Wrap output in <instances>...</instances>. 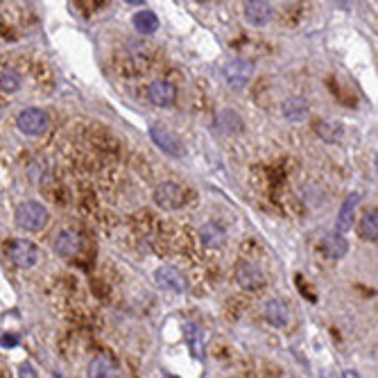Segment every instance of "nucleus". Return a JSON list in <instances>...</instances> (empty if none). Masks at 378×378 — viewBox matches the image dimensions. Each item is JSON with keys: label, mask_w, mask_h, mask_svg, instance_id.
Segmentation results:
<instances>
[{"label": "nucleus", "mask_w": 378, "mask_h": 378, "mask_svg": "<svg viewBox=\"0 0 378 378\" xmlns=\"http://www.w3.org/2000/svg\"><path fill=\"white\" fill-rule=\"evenodd\" d=\"M14 220H16V224L23 229V231L37 234V231H41L45 224H48L50 215H48V209H45V206L39 204V202H23V204L16 206Z\"/></svg>", "instance_id": "obj_1"}, {"label": "nucleus", "mask_w": 378, "mask_h": 378, "mask_svg": "<svg viewBox=\"0 0 378 378\" xmlns=\"http://www.w3.org/2000/svg\"><path fill=\"white\" fill-rule=\"evenodd\" d=\"M254 71H256V66L251 59H231L224 66V82L229 88L240 91L251 82Z\"/></svg>", "instance_id": "obj_2"}, {"label": "nucleus", "mask_w": 378, "mask_h": 378, "mask_svg": "<svg viewBox=\"0 0 378 378\" xmlns=\"http://www.w3.org/2000/svg\"><path fill=\"white\" fill-rule=\"evenodd\" d=\"M154 202L159 209L164 211H175L181 209L186 202V193L181 188L177 181H164V184H159L154 190Z\"/></svg>", "instance_id": "obj_3"}, {"label": "nucleus", "mask_w": 378, "mask_h": 378, "mask_svg": "<svg viewBox=\"0 0 378 378\" xmlns=\"http://www.w3.org/2000/svg\"><path fill=\"white\" fill-rule=\"evenodd\" d=\"M9 258L16 268L30 270L39 263L41 251H39L37 245L32 243V240H14V243L9 245Z\"/></svg>", "instance_id": "obj_4"}, {"label": "nucleus", "mask_w": 378, "mask_h": 378, "mask_svg": "<svg viewBox=\"0 0 378 378\" xmlns=\"http://www.w3.org/2000/svg\"><path fill=\"white\" fill-rule=\"evenodd\" d=\"M48 113H45L43 109L39 107H28V109H23L18 113V118H16V125H18V130L23 134H28V136H39L43 134L45 130H48Z\"/></svg>", "instance_id": "obj_5"}, {"label": "nucleus", "mask_w": 378, "mask_h": 378, "mask_svg": "<svg viewBox=\"0 0 378 378\" xmlns=\"http://www.w3.org/2000/svg\"><path fill=\"white\" fill-rule=\"evenodd\" d=\"M154 283H156L159 290L173 292V294H181V292H186V288H188L184 274H181L179 270H175V268H170V265H164V268H159L154 272Z\"/></svg>", "instance_id": "obj_6"}, {"label": "nucleus", "mask_w": 378, "mask_h": 378, "mask_svg": "<svg viewBox=\"0 0 378 378\" xmlns=\"http://www.w3.org/2000/svg\"><path fill=\"white\" fill-rule=\"evenodd\" d=\"M150 139L154 141V145L164 154L175 156V159L184 156V143H181V139H179L175 132H170L166 127H159V125H156V127L150 130Z\"/></svg>", "instance_id": "obj_7"}, {"label": "nucleus", "mask_w": 378, "mask_h": 378, "mask_svg": "<svg viewBox=\"0 0 378 378\" xmlns=\"http://www.w3.org/2000/svg\"><path fill=\"white\" fill-rule=\"evenodd\" d=\"M236 281L243 290L256 292L265 285V274H263V270L258 265H254V263L245 260L236 268Z\"/></svg>", "instance_id": "obj_8"}, {"label": "nucleus", "mask_w": 378, "mask_h": 378, "mask_svg": "<svg viewBox=\"0 0 378 378\" xmlns=\"http://www.w3.org/2000/svg\"><path fill=\"white\" fill-rule=\"evenodd\" d=\"M55 251L62 258H75L82 251V236L73 231V229H62L55 236Z\"/></svg>", "instance_id": "obj_9"}, {"label": "nucleus", "mask_w": 378, "mask_h": 378, "mask_svg": "<svg viewBox=\"0 0 378 378\" xmlns=\"http://www.w3.org/2000/svg\"><path fill=\"white\" fill-rule=\"evenodd\" d=\"M147 100L156 107H173L177 100V88L166 79H154L147 86Z\"/></svg>", "instance_id": "obj_10"}, {"label": "nucleus", "mask_w": 378, "mask_h": 378, "mask_svg": "<svg viewBox=\"0 0 378 378\" xmlns=\"http://www.w3.org/2000/svg\"><path fill=\"white\" fill-rule=\"evenodd\" d=\"M86 378H122V374L116 360L105 356V353H100V356H96L88 362Z\"/></svg>", "instance_id": "obj_11"}, {"label": "nucleus", "mask_w": 378, "mask_h": 378, "mask_svg": "<svg viewBox=\"0 0 378 378\" xmlns=\"http://www.w3.org/2000/svg\"><path fill=\"white\" fill-rule=\"evenodd\" d=\"M358 202H360V193H349L347 200L342 202L340 211H338V229L336 231L345 236L349 229L356 222V209H358Z\"/></svg>", "instance_id": "obj_12"}, {"label": "nucleus", "mask_w": 378, "mask_h": 378, "mask_svg": "<svg viewBox=\"0 0 378 378\" xmlns=\"http://www.w3.org/2000/svg\"><path fill=\"white\" fill-rule=\"evenodd\" d=\"M272 16H274V9L265 0H249V3H245V18L251 25H256V28L268 25Z\"/></svg>", "instance_id": "obj_13"}, {"label": "nucleus", "mask_w": 378, "mask_h": 378, "mask_svg": "<svg viewBox=\"0 0 378 378\" xmlns=\"http://www.w3.org/2000/svg\"><path fill=\"white\" fill-rule=\"evenodd\" d=\"M263 315H265V319L277 328H283L290 324V306L285 302H279V299H272L265 304V308H263Z\"/></svg>", "instance_id": "obj_14"}, {"label": "nucleus", "mask_w": 378, "mask_h": 378, "mask_svg": "<svg viewBox=\"0 0 378 378\" xmlns=\"http://www.w3.org/2000/svg\"><path fill=\"white\" fill-rule=\"evenodd\" d=\"M322 251H324V256L331 258V260H340V258H345L347 256V251H349V243H347V238L338 234V231H331L324 236L322 240Z\"/></svg>", "instance_id": "obj_15"}, {"label": "nucleus", "mask_w": 378, "mask_h": 378, "mask_svg": "<svg viewBox=\"0 0 378 378\" xmlns=\"http://www.w3.org/2000/svg\"><path fill=\"white\" fill-rule=\"evenodd\" d=\"M281 111H283V118H288L290 122H302L308 116V102L302 96H290L283 100Z\"/></svg>", "instance_id": "obj_16"}, {"label": "nucleus", "mask_w": 378, "mask_h": 378, "mask_svg": "<svg viewBox=\"0 0 378 378\" xmlns=\"http://www.w3.org/2000/svg\"><path fill=\"white\" fill-rule=\"evenodd\" d=\"M358 234L362 240H367V243H376L378 238V211H367L360 217V224H358Z\"/></svg>", "instance_id": "obj_17"}, {"label": "nucleus", "mask_w": 378, "mask_h": 378, "mask_svg": "<svg viewBox=\"0 0 378 378\" xmlns=\"http://www.w3.org/2000/svg\"><path fill=\"white\" fill-rule=\"evenodd\" d=\"M202 243L206 247H222L224 245V240H227V234H224V229L217 224V222H206L202 227Z\"/></svg>", "instance_id": "obj_18"}, {"label": "nucleus", "mask_w": 378, "mask_h": 378, "mask_svg": "<svg viewBox=\"0 0 378 378\" xmlns=\"http://www.w3.org/2000/svg\"><path fill=\"white\" fill-rule=\"evenodd\" d=\"M134 28L139 34H154L159 30V16L150 9H143L134 16Z\"/></svg>", "instance_id": "obj_19"}, {"label": "nucleus", "mask_w": 378, "mask_h": 378, "mask_svg": "<svg viewBox=\"0 0 378 378\" xmlns=\"http://www.w3.org/2000/svg\"><path fill=\"white\" fill-rule=\"evenodd\" d=\"M215 125H217V130L224 132V134L243 132V120H240V116H238L236 111H222L220 116H217Z\"/></svg>", "instance_id": "obj_20"}, {"label": "nucleus", "mask_w": 378, "mask_h": 378, "mask_svg": "<svg viewBox=\"0 0 378 378\" xmlns=\"http://www.w3.org/2000/svg\"><path fill=\"white\" fill-rule=\"evenodd\" d=\"M23 79L18 75V71H11V68H5L3 73H0V91H5V93H16L21 88Z\"/></svg>", "instance_id": "obj_21"}, {"label": "nucleus", "mask_w": 378, "mask_h": 378, "mask_svg": "<svg viewBox=\"0 0 378 378\" xmlns=\"http://www.w3.org/2000/svg\"><path fill=\"white\" fill-rule=\"evenodd\" d=\"M186 338H188L190 349L195 351V356L202 358V333H200V328L195 324H186Z\"/></svg>", "instance_id": "obj_22"}, {"label": "nucleus", "mask_w": 378, "mask_h": 378, "mask_svg": "<svg viewBox=\"0 0 378 378\" xmlns=\"http://www.w3.org/2000/svg\"><path fill=\"white\" fill-rule=\"evenodd\" d=\"M0 345H3V347H16L18 345V338L16 336H5L3 340H0Z\"/></svg>", "instance_id": "obj_23"}, {"label": "nucleus", "mask_w": 378, "mask_h": 378, "mask_svg": "<svg viewBox=\"0 0 378 378\" xmlns=\"http://www.w3.org/2000/svg\"><path fill=\"white\" fill-rule=\"evenodd\" d=\"M342 378H358V374H356V372H351V370H347L345 374H342Z\"/></svg>", "instance_id": "obj_24"}, {"label": "nucleus", "mask_w": 378, "mask_h": 378, "mask_svg": "<svg viewBox=\"0 0 378 378\" xmlns=\"http://www.w3.org/2000/svg\"><path fill=\"white\" fill-rule=\"evenodd\" d=\"M322 378H336V376L331 374V372H324V376H322Z\"/></svg>", "instance_id": "obj_25"}]
</instances>
